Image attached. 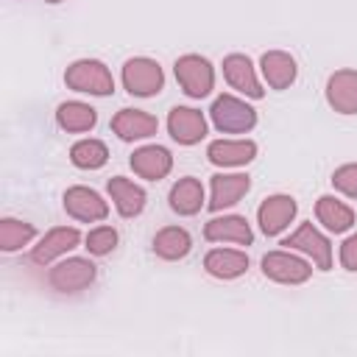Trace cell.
Segmentation results:
<instances>
[{"label":"cell","mask_w":357,"mask_h":357,"mask_svg":"<svg viewBox=\"0 0 357 357\" xmlns=\"http://www.w3.org/2000/svg\"><path fill=\"white\" fill-rule=\"evenodd\" d=\"M173 167V156L167 148L162 145H142L131 153V170L139 176V178H148V181H159L170 173Z\"/></svg>","instance_id":"cell-16"},{"label":"cell","mask_w":357,"mask_h":357,"mask_svg":"<svg viewBox=\"0 0 357 357\" xmlns=\"http://www.w3.org/2000/svg\"><path fill=\"white\" fill-rule=\"evenodd\" d=\"M109 159V148L100 142V139H78L73 148H70V162L81 170H98L103 167Z\"/></svg>","instance_id":"cell-26"},{"label":"cell","mask_w":357,"mask_h":357,"mask_svg":"<svg viewBox=\"0 0 357 357\" xmlns=\"http://www.w3.org/2000/svg\"><path fill=\"white\" fill-rule=\"evenodd\" d=\"M64 212L81 223H95V220H103L109 215V204L95 190L75 184L64 192Z\"/></svg>","instance_id":"cell-9"},{"label":"cell","mask_w":357,"mask_h":357,"mask_svg":"<svg viewBox=\"0 0 357 357\" xmlns=\"http://www.w3.org/2000/svg\"><path fill=\"white\" fill-rule=\"evenodd\" d=\"M190 248H192V237L181 226H165L153 234V254L162 259H170V262L181 259L190 254Z\"/></svg>","instance_id":"cell-25"},{"label":"cell","mask_w":357,"mask_h":357,"mask_svg":"<svg viewBox=\"0 0 357 357\" xmlns=\"http://www.w3.org/2000/svg\"><path fill=\"white\" fill-rule=\"evenodd\" d=\"M64 84L75 92H86V95H112L114 92V78L109 73V67L98 59H78L67 67L64 73Z\"/></svg>","instance_id":"cell-1"},{"label":"cell","mask_w":357,"mask_h":357,"mask_svg":"<svg viewBox=\"0 0 357 357\" xmlns=\"http://www.w3.org/2000/svg\"><path fill=\"white\" fill-rule=\"evenodd\" d=\"M159 128V120L142 109H120L114 117H112V131L126 139V142H134V139H148L153 137Z\"/></svg>","instance_id":"cell-14"},{"label":"cell","mask_w":357,"mask_h":357,"mask_svg":"<svg viewBox=\"0 0 357 357\" xmlns=\"http://www.w3.org/2000/svg\"><path fill=\"white\" fill-rule=\"evenodd\" d=\"M315 218H318V223H324V226H326L329 231H335V234L349 231L351 223H354L351 206L343 204V201H337L335 195H321V198H318V204H315Z\"/></svg>","instance_id":"cell-24"},{"label":"cell","mask_w":357,"mask_h":357,"mask_svg":"<svg viewBox=\"0 0 357 357\" xmlns=\"http://www.w3.org/2000/svg\"><path fill=\"white\" fill-rule=\"evenodd\" d=\"M95 276H98V271L86 257H70L50 268L47 282L59 293H78V290L89 287L95 282Z\"/></svg>","instance_id":"cell-5"},{"label":"cell","mask_w":357,"mask_h":357,"mask_svg":"<svg viewBox=\"0 0 357 357\" xmlns=\"http://www.w3.org/2000/svg\"><path fill=\"white\" fill-rule=\"evenodd\" d=\"M45 3H61V0H45Z\"/></svg>","instance_id":"cell-31"},{"label":"cell","mask_w":357,"mask_h":357,"mask_svg":"<svg viewBox=\"0 0 357 357\" xmlns=\"http://www.w3.org/2000/svg\"><path fill=\"white\" fill-rule=\"evenodd\" d=\"M167 131L178 145H195L206 137V117L192 106H173L167 114Z\"/></svg>","instance_id":"cell-11"},{"label":"cell","mask_w":357,"mask_h":357,"mask_svg":"<svg viewBox=\"0 0 357 357\" xmlns=\"http://www.w3.org/2000/svg\"><path fill=\"white\" fill-rule=\"evenodd\" d=\"M326 103L337 114H357V70H337L329 75Z\"/></svg>","instance_id":"cell-13"},{"label":"cell","mask_w":357,"mask_h":357,"mask_svg":"<svg viewBox=\"0 0 357 357\" xmlns=\"http://www.w3.org/2000/svg\"><path fill=\"white\" fill-rule=\"evenodd\" d=\"M340 265L346 271H357V231L340 243Z\"/></svg>","instance_id":"cell-30"},{"label":"cell","mask_w":357,"mask_h":357,"mask_svg":"<svg viewBox=\"0 0 357 357\" xmlns=\"http://www.w3.org/2000/svg\"><path fill=\"white\" fill-rule=\"evenodd\" d=\"M223 78H226V84H229L231 89L243 92L245 98L259 100V98L265 95V89H262V84H259V78H257V70H254L251 59L243 56V53H229V56L223 59Z\"/></svg>","instance_id":"cell-10"},{"label":"cell","mask_w":357,"mask_h":357,"mask_svg":"<svg viewBox=\"0 0 357 357\" xmlns=\"http://www.w3.org/2000/svg\"><path fill=\"white\" fill-rule=\"evenodd\" d=\"M209 117L223 134H245L257 126V112L237 95H218L209 106Z\"/></svg>","instance_id":"cell-2"},{"label":"cell","mask_w":357,"mask_h":357,"mask_svg":"<svg viewBox=\"0 0 357 357\" xmlns=\"http://www.w3.org/2000/svg\"><path fill=\"white\" fill-rule=\"evenodd\" d=\"M78 243H81V231H78L75 226H56V229H50V231L39 240V245H33L31 259H33L36 265H47V262H53L56 257L73 251Z\"/></svg>","instance_id":"cell-12"},{"label":"cell","mask_w":357,"mask_h":357,"mask_svg":"<svg viewBox=\"0 0 357 357\" xmlns=\"http://www.w3.org/2000/svg\"><path fill=\"white\" fill-rule=\"evenodd\" d=\"M204 206V184L192 176H184L178 178L173 187H170V209L190 218V215H198Z\"/></svg>","instance_id":"cell-22"},{"label":"cell","mask_w":357,"mask_h":357,"mask_svg":"<svg viewBox=\"0 0 357 357\" xmlns=\"http://www.w3.org/2000/svg\"><path fill=\"white\" fill-rule=\"evenodd\" d=\"M332 184L337 192L349 195V198H357V162H349V165H340L335 173H332Z\"/></svg>","instance_id":"cell-29"},{"label":"cell","mask_w":357,"mask_h":357,"mask_svg":"<svg viewBox=\"0 0 357 357\" xmlns=\"http://www.w3.org/2000/svg\"><path fill=\"white\" fill-rule=\"evenodd\" d=\"M114 245H117V231H114L112 226H95V229L86 234V248H89V254H95V257L112 254Z\"/></svg>","instance_id":"cell-28"},{"label":"cell","mask_w":357,"mask_h":357,"mask_svg":"<svg viewBox=\"0 0 357 357\" xmlns=\"http://www.w3.org/2000/svg\"><path fill=\"white\" fill-rule=\"evenodd\" d=\"M206 156L218 167H243L257 156V142H251V139H215V142H209Z\"/></svg>","instance_id":"cell-18"},{"label":"cell","mask_w":357,"mask_h":357,"mask_svg":"<svg viewBox=\"0 0 357 357\" xmlns=\"http://www.w3.org/2000/svg\"><path fill=\"white\" fill-rule=\"evenodd\" d=\"M56 123L70 131V134H84V131H92L95 123H98V114L89 103H81V100H64L59 103L56 109Z\"/></svg>","instance_id":"cell-23"},{"label":"cell","mask_w":357,"mask_h":357,"mask_svg":"<svg viewBox=\"0 0 357 357\" xmlns=\"http://www.w3.org/2000/svg\"><path fill=\"white\" fill-rule=\"evenodd\" d=\"M259 70H262V78L268 81L271 89H287L296 81V75H298L296 59L290 53H284V50H268V53H262Z\"/></svg>","instance_id":"cell-19"},{"label":"cell","mask_w":357,"mask_h":357,"mask_svg":"<svg viewBox=\"0 0 357 357\" xmlns=\"http://www.w3.org/2000/svg\"><path fill=\"white\" fill-rule=\"evenodd\" d=\"M298 212V204L293 195H284V192H276V195H268L259 209H257V220H259V229L262 234L273 237L279 231H284L290 226V220L296 218Z\"/></svg>","instance_id":"cell-8"},{"label":"cell","mask_w":357,"mask_h":357,"mask_svg":"<svg viewBox=\"0 0 357 357\" xmlns=\"http://www.w3.org/2000/svg\"><path fill=\"white\" fill-rule=\"evenodd\" d=\"M209 187H212L209 209L212 212H220L226 206H234L251 190V178L245 173H215Z\"/></svg>","instance_id":"cell-15"},{"label":"cell","mask_w":357,"mask_h":357,"mask_svg":"<svg viewBox=\"0 0 357 357\" xmlns=\"http://www.w3.org/2000/svg\"><path fill=\"white\" fill-rule=\"evenodd\" d=\"M204 268L215 279H237L248 271V254L237 248H212L204 257Z\"/></svg>","instance_id":"cell-21"},{"label":"cell","mask_w":357,"mask_h":357,"mask_svg":"<svg viewBox=\"0 0 357 357\" xmlns=\"http://www.w3.org/2000/svg\"><path fill=\"white\" fill-rule=\"evenodd\" d=\"M33 237H36L33 223H25V220H17V218H3L0 220V248L3 251H8V254L11 251H20Z\"/></svg>","instance_id":"cell-27"},{"label":"cell","mask_w":357,"mask_h":357,"mask_svg":"<svg viewBox=\"0 0 357 357\" xmlns=\"http://www.w3.org/2000/svg\"><path fill=\"white\" fill-rule=\"evenodd\" d=\"M123 86L128 95L137 98H151L159 95L165 86V73L159 67V61L148 59V56H134L123 64Z\"/></svg>","instance_id":"cell-3"},{"label":"cell","mask_w":357,"mask_h":357,"mask_svg":"<svg viewBox=\"0 0 357 357\" xmlns=\"http://www.w3.org/2000/svg\"><path fill=\"white\" fill-rule=\"evenodd\" d=\"M262 273L279 284H304L312 276V268L293 251H268L262 257Z\"/></svg>","instance_id":"cell-7"},{"label":"cell","mask_w":357,"mask_h":357,"mask_svg":"<svg viewBox=\"0 0 357 357\" xmlns=\"http://www.w3.org/2000/svg\"><path fill=\"white\" fill-rule=\"evenodd\" d=\"M112 201H114V209L123 215V218H137L142 209H145V190L139 184H134L131 178H123V176H114L109 178L106 184Z\"/></svg>","instance_id":"cell-20"},{"label":"cell","mask_w":357,"mask_h":357,"mask_svg":"<svg viewBox=\"0 0 357 357\" xmlns=\"http://www.w3.org/2000/svg\"><path fill=\"white\" fill-rule=\"evenodd\" d=\"M173 73H176L178 86L190 98H206L215 86V67L198 53H187V56L176 59Z\"/></svg>","instance_id":"cell-4"},{"label":"cell","mask_w":357,"mask_h":357,"mask_svg":"<svg viewBox=\"0 0 357 357\" xmlns=\"http://www.w3.org/2000/svg\"><path fill=\"white\" fill-rule=\"evenodd\" d=\"M282 245H287L290 251H301L307 254L318 271H329L332 268V243L326 240V234H321L312 223H301L293 234H287L282 240Z\"/></svg>","instance_id":"cell-6"},{"label":"cell","mask_w":357,"mask_h":357,"mask_svg":"<svg viewBox=\"0 0 357 357\" xmlns=\"http://www.w3.org/2000/svg\"><path fill=\"white\" fill-rule=\"evenodd\" d=\"M204 237L209 243H237V245H251L254 243V231H251V226L243 215L212 218L204 226Z\"/></svg>","instance_id":"cell-17"}]
</instances>
